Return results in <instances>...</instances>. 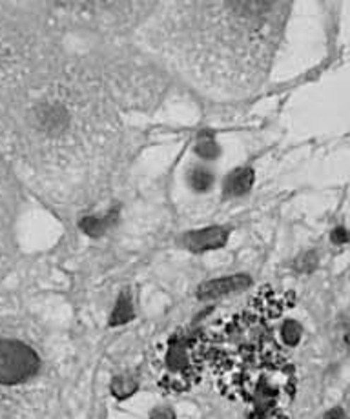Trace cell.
<instances>
[{
  "instance_id": "obj_3",
  "label": "cell",
  "mask_w": 350,
  "mask_h": 419,
  "mask_svg": "<svg viewBox=\"0 0 350 419\" xmlns=\"http://www.w3.org/2000/svg\"><path fill=\"white\" fill-rule=\"evenodd\" d=\"M206 363V337L203 334H175L168 339L159 367V385L172 392L188 390L199 381Z\"/></svg>"
},
{
  "instance_id": "obj_13",
  "label": "cell",
  "mask_w": 350,
  "mask_h": 419,
  "mask_svg": "<svg viewBox=\"0 0 350 419\" xmlns=\"http://www.w3.org/2000/svg\"><path fill=\"white\" fill-rule=\"evenodd\" d=\"M217 151H219V148H217V144L210 137H203L197 143V153L201 157H204V159H214L217 155Z\"/></svg>"
},
{
  "instance_id": "obj_8",
  "label": "cell",
  "mask_w": 350,
  "mask_h": 419,
  "mask_svg": "<svg viewBox=\"0 0 350 419\" xmlns=\"http://www.w3.org/2000/svg\"><path fill=\"white\" fill-rule=\"evenodd\" d=\"M132 317H134V307H132L130 295L121 294L112 312V317H110V326H121V324L128 323Z\"/></svg>"
},
{
  "instance_id": "obj_17",
  "label": "cell",
  "mask_w": 350,
  "mask_h": 419,
  "mask_svg": "<svg viewBox=\"0 0 350 419\" xmlns=\"http://www.w3.org/2000/svg\"><path fill=\"white\" fill-rule=\"evenodd\" d=\"M325 419H345V418H343V412L339 411V408H334V411H330L329 414L325 415Z\"/></svg>"
},
{
  "instance_id": "obj_4",
  "label": "cell",
  "mask_w": 350,
  "mask_h": 419,
  "mask_svg": "<svg viewBox=\"0 0 350 419\" xmlns=\"http://www.w3.org/2000/svg\"><path fill=\"white\" fill-rule=\"evenodd\" d=\"M40 359L33 348L13 339H0V385H18L39 372Z\"/></svg>"
},
{
  "instance_id": "obj_5",
  "label": "cell",
  "mask_w": 350,
  "mask_h": 419,
  "mask_svg": "<svg viewBox=\"0 0 350 419\" xmlns=\"http://www.w3.org/2000/svg\"><path fill=\"white\" fill-rule=\"evenodd\" d=\"M248 285H250V277L247 276L223 277V279H216V281H208L201 285L197 290V297L203 299V301H210V299L223 297V295L245 290Z\"/></svg>"
},
{
  "instance_id": "obj_7",
  "label": "cell",
  "mask_w": 350,
  "mask_h": 419,
  "mask_svg": "<svg viewBox=\"0 0 350 419\" xmlns=\"http://www.w3.org/2000/svg\"><path fill=\"white\" fill-rule=\"evenodd\" d=\"M254 184V172L250 168H241L230 173L225 182V194L243 195L247 194Z\"/></svg>"
},
{
  "instance_id": "obj_12",
  "label": "cell",
  "mask_w": 350,
  "mask_h": 419,
  "mask_svg": "<svg viewBox=\"0 0 350 419\" xmlns=\"http://www.w3.org/2000/svg\"><path fill=\"white\" fill-rule=\"evenodd\" d=\"M281 336L286 345H298L299 339H301V324L296 323V321H285L281 326Z\"/></svg>"
},
{
  "instance_id": "obj_9",
  "label": "cell",
  "mask_w": 350,
  "mask_h": 419,
  "mask_svg": "<svg viewBox=\"0 0 350 419\" xmlns=\"http://www.w3.org/2000/svg\"><path fill=\"white\" fill-rule=\"evenodd\" d=\"M137 386H139L137 381L132 379V377L128 376L115 377L112 383V394L117 399H126V398H130L132 394L137 390Z\"/></svg>"
},
{
  "instance_id": "obj_10",
  "label": "cell",
  "mask_w": 350,
  "mask_h": 419,
  "mask_svg": "<svg viewBox=\"0 0 350 419\" xmlns=\"http://www.w3.org/2000/svg\"><path fill=\"white\" fill-rule=\"evenodd\" d=\"M188 181H190L192 188H194L195 191H206L212 188L214 175L208 172L206 168H194L190 172V177H188Z\"/></svg>"
},
{
  "instance_id": "obj_14",
  "label": "cell",
  "mask_w": 350,
  "mask_h": 419,
  "mask_svg": "<svg viewBox=\"0 0 350 419\" xmlns=\"http://www.w3.org/2000/svg\"><path fill=\"white\" fill-rule=\"evenodd\" d=\"M151 419H175V415H173V411L168 406H159V408L151 412Z\"/></svg>"
},
{
  "instance_id": "obj_15",
  "label": "cell",
  "mask_w": 350,
  "mask_h": 419,
  "mask_svg": "<svg viewBox=\"0 0 350 419\" xmlns=\"http://www.w3.org/2000/svg\"><path fill=\"white\" fill-rule=\"evenodd\" d=\"M350 239V234L346 232L345 228H336L332 232V241L337 242V244H342V242H346Z\"/></svg>"
},
{
  "instance_id": "obj_1",
  "label": "cell",
  "mask_w": 350,
  "mask_h": 419,
  "mask_svg": "<svg viewBox=\"0 0 350 419\" xmlns=\"http://www.w3.org/2000/svg\"><path fill=\"white\" fill-rule=\"evenodd\" d=\"M286 9L283 2H182L165 9L156 39L195 84L243 95L263 78Z\"/></svg>"
},
{
  "instance_id": "obj_2",
  "label": "cell",
  "mask_w": 350,
  "mask_h": 419,
  "mask_svg": "<svg viewBox=\"0 0 350 419\" xmlns=\"http://www.w3.org/2000/svg\"><path fill=\"white\" fill-rule=\"evenodd\" d=\"M281 310V299L263 290L245 310L204 336L217 386L226 398L252 406L255 419H286L285 403L294 394V368L268 324Z\"/></svg>"
},
{
  "instance_id": "obj_16",
  "label": "cell",
  "mask_w": 350,
  "mask_h": 419,
  "mask_svg": "<svg viewBox=\"0 0 350 419\" xmlns=\"http://www.w3.org/2000/svg\"><path fill=\"white\" fill-rule=\"evenodd\" d=\"M314 266H316V255L314 254L305 255L301 259V263H299V270H312Z\"/></svg>"
},
{
  "instance_id": "obj_6",
  "label": "cell",
  "mask_w": 350,
  "mask_h": 419,
  "mask_svg": "<svg viewBox=\"0 0 350 419\" xmlns=\"http://www.w3.org/2000/svg\"><path fill=\"white\" fill-rule=\"evenodd\" d=\"M228 239V232L221 226H212L185 235V247L190 252H208L221 248Z\"/></svg>"
},
{
  "instance_id": "obj_11",
  "label": "cell",
  "mask_w": 350,
  "mask_h": 419,
  "mask_svg": "<svg viewBox=\"0 0 350 419\" xmlns=\"http://www.w3.org/2000/svg\"><path fill=\"white\" fill-rule=\"evenodd\" d=\"M83 230L86 232L90 237H99L106 232V228L110 226V216L108 217H86L81 223Z\"/></svg>"
}]
</instances>
